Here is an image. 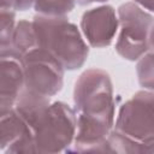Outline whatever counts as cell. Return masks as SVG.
I'll return each instance as SVG.
<instances>
[{
	"label": "cell",
	"mask_w": 154,
	"mask_h": 154,
	"mask_svg": "<svg viewBox=\"0 0 154 154\" xmlns=\"http://www.w3.org/2000/svg\"><path fill=\"white\" fill-rule=\"evenodd\" d=\"M0 149L6 154L36 153L34 129L14 107L0 113Z\"/></svg>",
	"instance_id": "8"
},
{
	"label": "cell",
	"mask_w": 154,
	"mask_h": 154,
	"mask_svg": "<svg viewBox=\"0 0 154 154\" xmlns=\"http://www.w3.org/2000/svg\"><path fill=\"white\" fill-rule=\"evenodd\" d=\"M76 128L75 108L63 101L52 102L34 129L36 153L66 152L73 143Z\"/></svg>",
	"instance_id": "3"
},
{
	"label": "cell",
	"mask_w": 154,
	"mask_h": 154,
	"mask_svg": "<svg viewBox=\"0 0 154 154\" xmlns=\"http://www.w3.org/2000/svg\"><path fill=\"white\" fill-rule=\"evenodd\" d=\"M16 11L11 8L0 10V51L7 48L11 43L13 31L16 29Z\"/></svg>",
	"instance_id": "14"
},
{
	"label": "cell",
	"mask_w": 154,
	"mask_h": 154,
	"mask_svg": "<svg viewBox=\"0 0 154 154\" xmlns=\"http://www.w3.org/2000/svg\"><path fill=\"white\" fill-rule=\"evenodd\" d=\"M0 113L12 109L25 87L22 60L12 57H0Z\"/></svg>",
	"instance_id": "9"
},
{
	"label": "cell",
	"mask_w": 154,
	"mask_h": 154,
	"mask_svg": "<svg viewBox=\"0 0 154 154\" xmlns=\"http://www.w3.org/2000/svg\"><path fill=\"white\" fill-rule=\"evenodd\" d=\"M114 129L137 141L154 136V91L138 90L120 105Z\"/></svg>",
	"instance_id": "6"
},
{
	"label": "cell",
	"mask_w": 154,
	"mask_h": 154,
	"mask_svg": "<svg viewBox=\"0 0 154 154\" xmlns=\"http://www.w3.org/2000/svg\"><path fill=\"white\" fill-rule=\"evenodd\" d=\"M36 0H1V7L14 11H26L34 7Z\"/></svg>",
	"instance_id": "15"
},
{
	"label": "cell",
	"mask_w": 154,
	"mask_h": 154,
	"mask_svg": "<svg viewBox=\"0 0 154 154\" xmlns=\"http://www.w3.org/2000/svg\"><path fill=\"white\" fill-rule=\"evenodd\" d=\"M148 48L150 52H154V24L149 31V36H148Z\"/></svg>",
	"instance_id": "18"
},
{
	"label": "cell",
	"mask_w": 154,
	"mask_h": 154,
	"mask_svg": "<svg viewBox=\"0 0 154 154\" xmlns=\"http://www.w3.org/2000/svg\"><path fill=\"white\" fill-rule=\"evenodd\" d=\"M140 153H154V136L140 141Z\"/></svg>",
	"instance_id": "16"
},
{
	"label": "cell",
	"mask_w": 154,
	"mask_h": 154,
	"mask_svg": "<svg viewBox=\"0 0 154 154\" xmlns=\"http://www.w3.org/2000/svg\"><path fill=\"white\" fill-rule=\"evenodd\" d=\"M81 31L93 48L109 46L119 29L118 14L113 6L101 5L87 10L81 18Z\"/></svg>",
	"instance_id": "7"
},
{
	"label": "cell",
	"mask_w": 154,
	"mask_h": 154,
	"mask_svg": "<svg viewBox=\"0 0 154 154\" xmlns=\"http://www.w3.org/2000/svg\"><path fill=\"white\" fill-rule=\"evenodd\" d=\"M37 46L48 51L65 70L81 69L87 61L89 46L82 31L66 16L36 13L32 18Z\"/></svg>",
	"instance_id": "1"
},
{
	"label": "cell",
	"mask_w": 154,
	"mask_h": 154,
	"mask_svg": "<svg viewBox=\"0 0 154 154\" xmlns=\"http://www.w3.org/2000/svg\"><path fill=\"white\" fill-rule=\"evenodd\" d=\"M37 47V37L32 20L22 19L16 24L10 46L0 51V57H12L22 60L29 52Z\"/></svg>",
	"instance_id": "10"
},
{
	"label": "cell",
	"mask_w": 154,
	"mask_h": 154,
	"mask_svg": "<svg viewBox=\"0 0 154 154\" xmlns=\"http://www.w3.org/2000/svg\"><path fill=\"white\" fill-rule=\"evenodd\" d=\"M138 84L147 90L154 91V52H147L136 64Z\"/></svg>",
	"instance_id": "12"
},
{
	"label": "cell",
	"mask_w": 154,
	"mask_h": 154,
	"mask_svg": "<svg viewBox=\"0 0 154 154\" xmlns=\"http://www.w3.org/2000/svg\"><path fill=\"white\" fill-rule=\"evenodd\" d=\"M117 14L119 34L116 52L125 60L136 61L149 51L148 36L154 24V17L135 1L122 4L117 10Z\"/></svg>",
	"instance_id": "4"
},
{
	"label": "cell",
	"mask_w": 154,
	"mask_h": 154,
	"mask_svg": "<svg viewBox=\"0 0 154 154\" xmlns=\"http://www.w3.org/2000/svg\"><path fill=\"white\" fill-rule=\"evenodd\" d=\"M140 6H142L144 10L154 14V0H134Z\"/></svg>",
	"instance_id": "17"
},
{
	"label": "cell",
	"mask_w": 154,
	"mask_h": 154,
	"mask_svg": "<svg viewBox=\"0 0 154 154\" xmlns=\"http://www.w3.org/2000/svg\"><path fill=\"white\" fill-rule=\"evenodd\" d=\"M107 0H76V4L79 6H87L90 4H95V2H106Z\"/></svg>",
	"instance_id": "19"
},
{
	"label": "cell",
	"mask_w": 154,
	"mask_h": 154,
	"mask_svg": "<svg viewBox=\"0 0 154 154\" xmlns=\"http://www.w3.org/2000/svg\"><path fill=\"white\" fill-rule=\"evenodd\" d=\"M76 5V0H36L34 10L40 14L66 16L75 8Z\"/></svg>",
	"instance_id": "13"
},
{
	"label": "cell",
	"mask_w": 154,
	"mask_h": 154,
	"mask_svg": "<svg viewBox=\"0 0 154 154\" xmlns=\"http://www.w3.org/2000/svg\"><path fill=\"white\" fill-rule=\"evenodd\" d=\"M117 101L111 76L102 69H88L79 75L73 88V108L114 125Z\"/></svg>",
	"instance_id": "2"
},
{
	"label": "cell",
	"mask_w": 154,
	"mask_h": 154,
	"mask_svg": "<svg viewBox=\"0 0 154 154\" xmlns=\"http://www.w3.org/2000/svg\"><path fill=\"white\" fill-rule=\"evenodd\" d=\"M51 103L49 96L24 88L16 101L14 108L30 124V126L35 129L37 122L41 119Z\"/></svg>",
	"instance_id": "11"
},
{
	"label": "cell",
	"mask_w": 154,
	"mask_h": 154,
	"mask_svg": "<svg viewBox=\"0 0 154 154\" xmlns=\"http://www.w3.org/2000/svg\"><path fill=\"white\" fill-rule=\"evenodd\" d=\"M25 87L46 96L58 94L64 84V66L48 51L35 48L22 59Z\"/></svg>",
	"instance_id": "5"
}]
</instances>
